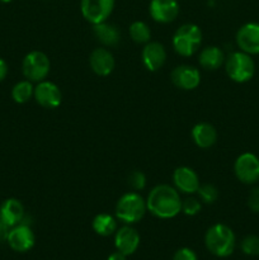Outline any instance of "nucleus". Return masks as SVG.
<instances>
[{
	"label": "nucleus",
	"instance_id": "dca6fc26",
	"mask_svg": "<svg viewBox=\"0 0 259 260\" xmlns=\"http://www.w3.org/2000/svg\"><path fill=\"white\" fill-rule=\"evenodd\" d=\"M142 63L149 71H157L167 60V51L159 42H147L141 53Z\"/></svg>",
	"mask_w": 259,
	"mask_h": 260
},
{
	"label": "nucleus",
	"instance_id": "9b49d317",
	"mask_svg": "<svg viewBox=\"0 0 259 260\" xmlns=\"http://www.w3.org/2000/svg\"><path fill=\"white\" fill-rule=\"evenodd\" d=\"M35 99L41 107L47 109L57 108L62 102L60 88L52 81L42 80L35 86Z\"/></svg>",
	"mask_w": 259,
	"mask_h": 260
},
{
	"label": "nucleus",
	"instance_id": "7ed1b4c3",
	"mask_svg": "<svg viewBox=\"0 0 259 260\" xmlns=\"http://www.w3.org/2000/svg\"><path fill=\"white\" fill-rule=\"evenodd\" d=\"M146 211V201L137 192H128L117 202L116 218L126 225H132L141 221Z\"/></svg>",
	"mask_w": 259,
	"mask_h": 260
},
{
	"label": "nucleus",
	"instance_id": "393cba45",
	"mask_svg": "<svg viewBox=\"0 0 259 260\" xmlns=\"http://www.w3.org/2000/svg\"><path fill=\"white\" fill-rule=\"evenodd\" d=\"M240 249L245 255L258 256L259 255V236L248 235L241 240Z\"/></svg>",
	"mask_w": 259,
	"mask_h": 260
},
{
	"label": "nucleus",
	"instance_id": "0eeeda50",
	"mask_svg": "<svg viewBox=\"0 0 259 260\" xmlns=\"http://www.w3.org/2000/svg\"><path fill=\"white\" fill-rule=\"evenodd\" d=\"M234 172L244 184H255L259 180V157L251 152L239 155L234 164Z\"/></svg>",
	"mask_w": 259,
	"mask_h": 260
},
{
	"label": "nucleus",
	"instance_id": "bb28decb",
	"mask_svg": "<svg viewBox=\"0 0 259 260\" xmlns=\"http://www.w3.org/2000/svg\"><path fill=\"white\" fill-rule=\"evenodd\" d=\"M201 208H202V202L197 198H187V200L182 201V212L187 216H196L200 213Z\"/></svg>",
	"mask_w": 259,
	"mask_h": 260
},
{
	"label": "nucleus",
	"instance_id": "f8f14e48",
	"mask_svg": "<svg viewBox=\"0 0 259 260\" xmlns=\"http://www.w3.org/2000/svg\"><path fill=\"white\" fill-rule=\"evenodd\" d=\"M114 245L126 256L132 255L140 246V235L131 225H124L114 233Z\"/></svg>",
	"mask_w": 259,
	"mask_h": 260
},
{
	"label": "nucleus",
	"instance_id": "4be33fe9",
	"mask_svg": "<svg viewBox=\"0 0 259 260\" xmlns=\"http://www.w3.org/2000/svg\"><path fill=\"white\" fill-rule=\"evenodd\" d=\"M94 233L99 236H111L117 231V220L109 213H99L93 218L91 222Z\"/></svg>",
	"mask_w": 259,
	"mask_h": 260
},
{
	"label": "nucleus",
	"instance_id": "f03ea898",
	"mask_svg": "<svg viewBox=\"0 0 259 260\" xmlns=\"http://www.w3.org/2000/svg\"><path fill=\"white\" fill-rule=\"evenodd\" d=\"M205 244L207 250L215 256L228 258L235 250V234L225 223H215L206 233Z\"/></svg>",
	"mask_w": 259,
	"mask_h": 260
},
{
	"label": "nucleus",
	"instance_id": "9d476101",
	"mask_svg": "<svg viewBox=\"0 0 259 260\" xmlns=\"http://www.w3.org/2000/svg\"><path fill=\"white\" fill-rule=\"evenodd\" d=\"M236 45L243 52L259 55V23H245L236 32Z\"/></svg>",
	"mask_w": 259,
	"mask_h": 260
},
{
	"label": "nucleus",
	"instance_id": "6ab92c4d",
	"mask_svg": "<svg viewBox=\"0 0 259 260\" xmlns=\"http://www.w3.org/2000/svg\"><path fill=\"white\" fill-rule=\"evenodd\" d=\"M192 139L201 149H210L217 140V132L211 123L200 122L192 128Z\"/></svg>",
	"mask_w": 259,
	"mask_h": 260
},
{
	"label": "nucleus",
	"instance_id": "a878e982",
	"mask_svg": "<svg viewBox=\"0 0 259 260\" xmlns=\"http://www.w3.org/2000/svg\"><path fill=\"white\" fill-rule=\"evenodd\" d=\"M197 194L200 197L201 202L206 203V205H211V203H215L217 201L218 190L212 184H202L198 188Z\"/></svg>",
	"mask_w": 259,
	"mask_h": 260
},
{
	"label": "nucleus",
	"instance_id": "aec40b11",
	"mask_svg": "<svg viewBox=\"0 0 259 260\" xmlns=\"http://www.w3.org/2000/svg\"><path fill=\"white\" fill-rule=\"evenodd\" d=\"M93 32L96 40L102 45L108 46V47L118 45V42L121 41V33H119L118 28L111 23H107V20L103 23H99V24H94Z\"/></svg>",
	"mask_w": 259,
	"mask_h": 260
},
{
	"label": "nucleus",
	"instance_id": "412c9836",
	"mask_svg": "<svg viewBox=\"0 0 259 260\" xmlns=\"http://www.w3.org/2000/svg\"><path fill=\"white\" fill-rule=\"evenodd\" d=\"M198 62L206 70H217L225 62L223 51L217 46H208L201 51L198 56Z\"/></svg>",
	"mask_w": 259,
	"mask_h": 260
},
{
	"label": "nucleus",
	"instance_id": "2eb2a0df",
	"mask_svg": "<svg viewBox=\"0 0 259 260\" xmlns=\"http://www.w3.org/2000/svg\"><path fill=\"white\" fill-rule=\"evenodd\" d=\"M173 182H174L175 189L185 194L197 193L201 185L197 173L188 167L177 168L173 173Z\"/></svg>",
	"mask_w": 259,
	"mask_h": 260
},
{
	"label": "nucleus",
	"instance_id": "2f4dec72",
	"mask_svg": "<svg viewBox=\"0 0 259 260\" xmlns=\"http://www.w3.org/2000/svg\"><path fill=\"white\" fill-rule=\"evenodd\" d=\"M8 233H9V228H8V226L3 222L2 218H0V241L7 240Z\"/></svg>",
	"mask_w": 259,
	"mask_h": 260
},
{
	"label": "nucleus",
	"instance_id": "6e6552de",
	"mask_svg": "<svg viewBox=\"0 0 259 260\" xmlns=\"http://www.w3.org/2000/svg\"><path fill=\"white\" fill-rule=\"evenodd\" d=\"M114 9V0H81L80 10L85 20L91 24L106 22Z\"/></svg>",
	"mask_w": 259,
	"mask_h": 260
},
{
	"label": "nucleus",
	"instance_id": "1a4fd4ad",
	"mask_svg": "<svg viewBox=\"0 0 259 260\" xmlns=\"http://www.w3.org/2000/svg\"><path fill=\"white\" fill-rule=\"evenodd\" d=\"M7 241L10 248L17 253H25L35 246L36 238L28 223H19L9 230Z\"/></svg>",
	"mask_w": 259,
	"mask_h": 260
},
{
	"label": "nucleus",
	"instance_id": "c756f323",
	"mask_svg": "<svg viewBox=\"0 0 259 260\" xmlns=\"http://www.w3.org/2000/svg\"><path fill=\"white\" fill-rule=\"evenodd\" d=\"M173 260H198V258L192 249L182 248L175 251Z\"/></svg>",
	"mask_w": 259,
	"mask_h": 260
},
{
	"label": "nucleus",
	"instance_id": "473e14b6",
	"mask_svg": "<svg viewBox=\"0 0 259 260\" xmlns=\"http://www.w3.org/2000/svg\"><path fill=\"white\" fill-rule=\"evenodd\" d=\"M107 260H126V255H124V254H122L121 251L117 250V251H114V253H112Z\"/></svg>",
	"mask_w": 259,
	"mask_h": 260
},
{
	"label": "nucleus",
	"instance_id": "72a5a7b5",
	"mask_svg": "<svg viewBox=\"0 0 259 260\" xmlns=\"http://www.w3.org/2000/svg\"><path fill=\"white\" fill-rule=\"evenodd\" d=\"M0 2H2V3H10V2H13V0H0Z\"/></svg>",
	"mask_w": 259,
	"mask_h": 260
},
{
	"label": "nucleus",
	"instance_id": "20e7f679",
	"mask_svg": "<svg viewBox=\"0 0 259 260\" xmlns=\"http://www.w3.org/2000/svg\"><path fill=\"white\" fill-rule=\"evenodd\" d=\"M172 43L178 55L184 56V57L195 55L202 43L201 28L193 23H185L180 25L173 36Z\"/></svg>",
	"mask_w": 259,
	"mask_h": 260
},
{
	"label": "nucleus",
	"instance_id": "4468645a",
	"mask_svg": "<svg viewBox=\"0 0 259 260\" xmlns=\"http://www.w3.org/2000/svg\"><path fill=\"white\" fill-rule=\"evenodd\" d=\"M172 81L177 88L183 90H193L201 84V73L195 66H177L172 71Z\"/></svg>",
	"mask_w": 259,
	"mask_h": 260
},
{
	"label": "nucleus",
	"instance_id": "ddd939ff",
	"mask_svg": "<svg viewBox=\"0 0 259 260\" xmlns=\"http://www.w3.org/2000/svg\"><path fill=\"white\" fill-rule=\"evenodd\" d=\"M149 13L152 19L157 23L173 22L179 14V4L177 0H151L149 5Z\"/></svg>",
	"mask_w": 259,
	"mask_h": 260
},
{
	"label": "nucleus",
	"instance_id": "7c9ffc66",
	"mask_svg": "<svg viewBox=\"0 0 259 260\" xmlns=\"http://www.w3.org/2000/svg\"><path fill=\"white\" fill-rule=\"evenodd\" d=\"M8 75V63L3 58H0V83L7 78Z\"/></svg>",
	"mask_w": 259,
	"mask_h": 260
},
{
	"label": "nucleus",
	"instance_id": "5701e85b",
	"mask_svg": "<svg viewBox=\"0 0 259 260\" xmlns=\"http://www.w3.org/2000/svg\"><path fill=\"white\" fill-rule=\"evenodd\" d=\"M35 96V86L32 81L22 80L18 81L12 89V98L15 103L24 104Z\"/></svg>",
	"mask_w": 259,
	"mask_h": 260
},
{
	"label": "nucleus",
	"instance_id": "cd10ccee",
	"mask_svg": "<svg viewBox=\"0 0 259 260\" xmlns=\"http://www.w3.org/2000/svg\"><path fill=\"white\" fill-rule=\"evenodd\" d=\"M128 183L132 188L135 189V192L137 190H142L146 187V177L142 172L140 170H134V172L130 174L128 177Z\"/></svg>",
	"mask_w": 259,
	"mask_h": 260
},
{
	"label": "nucleus",
	"instance_id": "a211bd4d",
	"mask_svg": "<svg viewBox=\"0 0 259 260\" xmlns=\"http://www.w3.org/2000/svg\"><path fill=\"white\" fill-rule=\"evenodd\" d=\"M89 65H90L91 70L99 76H108L109 74L113 71L114 65V57L112 52H109L107 48H95L93 52L90 53L89 57Z\"/></svg>",
	"mask_w": 259,
	"mask_h": 260
},
{
	"label": "nucleus",
	"instance_id": "c85d7f7f",
	"mask_svg": "<svg viewBox=\"0 0 259 260\" xmlns=\"http://www.w3.org/2000/svg\"><path fill=\"white\" fill-rule=\"evenodd\" d=\"M248 207L251 212L259 213V187L253 188L248 196Z\"/></svg>",
	"mask_w": 259,
	"mask_h": 260
},
{
	"label": "nucleus",
	"instance_id": "39448f33",
	"mask_svg": "<svg viewBox=\"0 0 259 260\" xmlns=\"http://www.w3.org/2000/svg\"><path fill=\"white\" fill-rule=\"evenodd\" d=\"M225 70L229 78L235 83H246L255 74V62L249 53L235 51L225 61Z\"/></svg>",
	"mask_w": 259,
	"mask_h": 260
},
{
	"label": "nucleus",
	"instance_id": "b1692460",
	"mask_svg": "<svg viewBox=\"0 0 259 260\" xmlns=\"http://www.w3.org/2000/svg\"><path fill=\"white\" fill-rule=\"evenodd\" d=\"M130 36H131L134 42L140 43V45H144V43L146 45L151 38V30L145 22L136 20L130 25Z\"/></svg>",
	"mask_w": 259,
	"mask_h": 260
},
{
	"label": "nucleus",
	"instance_id": "f257e3e1",
	"mask_svg": "<svg viewBox=\"0 0 259 260\" xmlns=\"http://www.w3.org/2000/svg\"><path fill=\"white\" fill-rule=\"evenodd\" d=\"M146 207L150 213L159 218H173L182 212V200L174 187L160 184L150 190L146 200Z\"/></svg>",
	"mask_w": 259,
	"mask_h": 260
},
{
	"label": "nucleus",
	"instance_id": "f3484780",
	"mask_svg": "<svg viewBox=\"0 0 259 260\" xmlns=\"http://www.w3.org/2000/svg\"><path fill=\"white\" fill-rule=\"evenodd\" d=\"M0 218L9 229L19 225L25 218L24 207L17 198H8L0 206Z\"/></svg>",
	"mask_w": 259,
	"mask_h": 260
},
{
	"label": "nucleus",
	"instance_id": "423d86ee",
	"mask_svg": "<svg viewBox=\"0 0 259 260\" xmlns=\"http://www.w3.org/2000/svg\"><path fill=\"white\" fill-rule=\"evenodd\" d=\"M51 62L47 55L41 51H30L23 58L22 71L27 80L32 83H40L45 80L50 74Z\"/></svg>",
	"mask_w": 259,
	"mask_h": 260
}]
</instances>
